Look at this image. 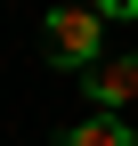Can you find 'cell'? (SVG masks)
I'll list each match as a JSON object with an SVG mask.
<instances>
[{
  "label": "cell",
  "mask_w": 138,
  "mask_h": 146,
  "mask_svg": "<svg viewBox=\"0 0 138 146\" xmlns=\"http://www.w3.org/2000/svg\"><path fill=\"white\" fill-rule=\"evenodd\" d=\"M41 49H49V65H65V73H90L98 57H106V16H98V8H49Z\"/></svg>",
  "instance_id": "1"
},
{
  "label": "cell",
  "mask_w": 138,
  "mask_h": 146,
  "mask_svg": "<svg viewBox=\"0 0 138 146\" xmlns=\"http://www.w3.org/2000/svg\"><path fill=\"white\" fill-rule=\"evenodd\" d=\"M81 89H90V106L98 114H122V106L138 98V57H122V49H106L90 73H81Z\"/></svg>",
  "instance_id": "2"
},
{
  "label": "cell",
  "mask_w": 138,
  "mask_h": 146,
  "mask_svg": "<svg viewBox=\"0 0 138 146\" xmlns=\"http://www.w3.org/2000/svg\"><path fill=\"white\" fill-rule=\"evenodd\" d=\"M65 146H138V130L122 114H81L73 130H65Z\"/></svg>",
  "instance_id": "3"
},
{
  "label": "cell",
  "mask_w": 138,
  "mask_h": 146,
  "mask_svg": "<svg viewBox=\"0 0 138 146\" xmlns=\"http://www.w3.org/2000/svg\"><path fill=\"white\" fill-rule=\"evenodd\" d=\"M98 16H106V25H122V16H138V0H90Z\"/></svg>",
  "instance_id": "4"
},
{
  "label": "cell",
  "mask_w": 138,
  "mask_h": 146,
  "mask_svg": "<svg viewBox=\"0 0 138 146\" xmlns=\"http://www.w3.org/2000/svg\"><path fill=\"white\" fill-rule=\"evenodd\" d=\"M49 8H90V0H49Z\"/></svg>",
  "instance_id": "5"
}]
</instances>
